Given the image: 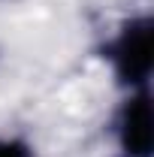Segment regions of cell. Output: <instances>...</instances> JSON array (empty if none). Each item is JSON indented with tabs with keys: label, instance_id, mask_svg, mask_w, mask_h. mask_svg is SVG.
<instances>
[{
	"label": "cell",
	"instance_id": "cell-1",
	"mask_svg": "<svg viewBox=\"0 0 154 157\" xmlns=\"http://www.w3.org/2000/svg\"><path fill=\"white\" fill-rule=\"evenodd\" d=\"M151 52H154V18L148 12L121 21L118 33L103 45V58L109 60L115 82L127 94L148 88L154 60Z\"/></svg>",
	"mask_w": 154,
	"mask_h": 157
},
{
	"label": "cell",
	"instance_id": "cell-2",
	"mask_svg": "<svg viewBox=\"0 0 154 157\" xmlns=\"http://www.w3.org/2000/svg\"><path fill=\"white\" fill-rule=\"evenodd\" d=\"M112 133L121 157H154V115L148 88L127 94L115 115Z\"/></svg>",
	"mask_w": 154,
	"mask_h": 157
},
{
	"label": "cell",
	"instance_id": "cell-3",
	"mask_svg": "<svg viewBox=\"0 0 154 157\" xmlns=\"http://www.w3.org/2000/svg\"><path fill=\"white\" fill-rule=\"evenodd\" d=\"M0 157H37L30 142L18 136H0Z\"/></svg>",
	"mask_w": 154,
	"mask_h": 157
}]
</instances>
